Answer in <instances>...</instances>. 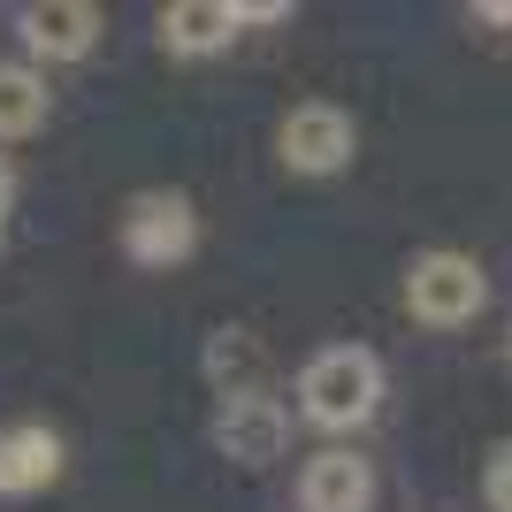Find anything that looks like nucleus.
I'll use <instances>...</instances> for the list:
<instances>
[{
	"label": "nucleus",
	"mask_w": 512,
	"mask_h": 512,
	"mask_svg": "<svg viewBox=\"0 0 512 512\" xmlns=\"http://www.w3.org/2000/svg\"><path fill=\"white\" fill-rule=\"evenodd\" d=\"M299 413L321 436H352L383 413V360L367 344H321L299 367Z\"/></svg>",
	"instance_id": "nucleus-1"
},
{
	"label": "nucleus",
	"mask_w": 512,
	"mask_h": 512,
	"mask_svg": "<svg viewBox=\"0 0 512 512\" xmlns=\"http://www.w3.org/2000/svg\"><path fill=\"white\" fill-rule=\"evenodd\" d=\"M490 306V276L474 253H451V245H428L406 260V314L421 329H467L474 314Z\"/></svg>",
	"instance_id": "nucleus-2"
},
{
	"label": "nucleus",
	"mask_w": 512,
	"mask_h": 512,
	"mask_svg": "<svg viewBox=\"0 0 512 512\" xmlns=\"http://www.w3.org/2000/svg\"><path fill=\"white\" fill-rule=\"evenodd\" d=\"M276 153H283L291 176H337V169H352V153H360V123H352L337 100H299L276 123Z\"/></svg>",
	"instance_id": "nucleus-3"
},
{
	"label": "nucleus",
	"mask_w": 512,
	"mask_h": 512,
	"mask_svg": "<svg viewBox=\"0 0 512 512\" xmlns=\"http://www.w3.org/2000/svg\"><path fill=\"white\" fill-rule=\"evenodd\" d=\"M123 253L138 268H184L199 253V207L184 192H138L123 207Z\"/></svg>",
	"instance_id": "nucleus-4"
},
{
	"label": "nucleus",
	"mask_w": 512,
	"mask_h": 512,
	"mask_svg": "<svg viewBox=\"0 0 512 512\" xmlns=\"http://www.w3.org/2000/svg\"><path fill=\"white\" fill-rule=\"evenodd\" d=\"M291 444V413L268 398V390H245V398H222L214 406V451L230 467H268Z\"/></svg>",
	"instance_id": "nucleus-5"
},
{
	"label": "nucleus",
	"mask_w": 512,
	"mask_h": 512,
	"mask_svg": "<svg viewBox=\"0 0 512 512\" xmlns=\"http://www.w3.org/2000/svg\"><path fill=\"white\" fill-rule=\"evenodd\" d=\"M100 8L92 0H23L16 8V39L39 54V62H92L100 46Z\"/></svg>",
	"instance_id": "nucleus-6"
},
{
	"label": "nucleus",
	"mask_w": 512,
	"mask_h": 512,
	"mask_svg": "<svg viewBox=\"0 0 512 512\" xmlns=\"http://www.w3.org/2000/svg\"><path fill=\"white\" fill-rule=\"evenodd\" d=\"M237 31H245V8H237V0H169V8H161V54H176V62L230 54Z\"/></svg>",
	"instance_id": "nucleus-7"
},
{
	"label": "nucleus",
	"mask_w": 512,
	"mask_h": 512,
	"mask_svg": "<svg viewBox=\"0 0 512 512\" xmlns=\"http://www.w3.org/2000/svg\"><path fill=\"white\" fill-rule=\"evenodd\" d=\"M299 512H375V467L360 451H314L299 467Z\"/></svg>",
	"instance_id": "nucleus-8"
},
{
	"label": "nucleus",
	"mask_w": 512,
	"mask_h": 512,
	"mask_svg": "<svg viewBox=\"0 0 512 512\" xmlns=\"http://www.w3.org/2000/svg\"><path fill=\"white\" fill-rule=\"evenodd\" d=\"M62 482V436L46 421L0 428V497H39Z\"/></svg>",
	"instance_id": "nucleus-9"
},
{
	"label": "nucleus",
	"mask_w": 512,
	"mask_h": 512,
	"mask_svg": "<svg viewBox=\"0 0 512 512\" xmlns=\"http://www.w3.org/2000/svg\"><path fill=\"white\" fill-rule=\"evenodd\" d=\"M46 115H54L46 69H39V62H0V146H8V138L46 130Z\"/></svg>",
	"instance_id": "nucleus-10"
},
{
	"label": "nucleus",
	"mask_w": 512,
	"mask_h": 512,
	"mask_svg": "<svg viewBox=\"0 0 512 512\" xmlns=\"http://www.w3.org/2000/svg\"><path fill=\"white\" fill-rule=\"evenodd\" d=\"M207 375L222 398H245V390H260V344L245 337V329H214L207 337Z\"/></svg>",
	"instance_id": "nucleus-11"
},
{
	"label": "nucleus",
	"mask_w": 512,
	"mask_h": 512,
	"mask_svg": "<svg viewBox=\"0 0 512 512\" xmlns=\"http://www.w3.org/2000/svg\"><path fill=\"white\" fill-rule=\"evenodd\" d=\"M482 497H490V512H512V436L490 451V467H482Z\"/></svg>",
	"instance_id": "nucleus-12"
},
{
	"label": "nucleus",
	"mask_w": 512,
	"mask_h": 512,
	"mask_svg": "<svg viewBox=\"0 0 512 512\" xmlns=\"http://www.w3.org/2000/svg\"><path fill=\"white\" fill-rule=\"evenodd\" d=\"M8 214H16V161L0 153V222H8Z\"/></svg>",
	"instance_id": "nucleus-13"
},
{
	"label": "nucleus",
	"mask_w": 512,
	"mask_h": 512,
	"mask_svg": "<svg viewBox=\"0 0 512 512\" xmlns=\"http://www.w3.org/2000/svg\"><path fill=\"white\" fill-rule=\"evenodd\" d=\"M474 16H482V23H512V0H482Z\"/></svg>",
	"instance_id": "nucleus-14"
},
{
	"label": "nucleus",
	"mask_w": 512,
	"mask_h": 512,
	"mask_svg": "<svg viewBox=\"0 0 512 512\" xmlns=\"http://www.w3.org/2000/svg\"><path fill=\"white\" fill-rule=\"evenodd\" d=\"M505 367H512V329H505Z\"/></svg>",
	"instance_id": "nucleus-15"
},
{
	"label": "nucleus",
	"mask_w": 512,
	"mask_h": 512,
	"mask_svg": "<svg viewBox=\"0 0 512 512\" xmlns=\"http://www.w3.org/2000/svg\"><path fill=\"white\" fill-rule=\"evenodd\" d=\"M0 237H8V222H0Z\"/></svg>",
	"instance_id": "nucleus-16"
}]
</instances>
